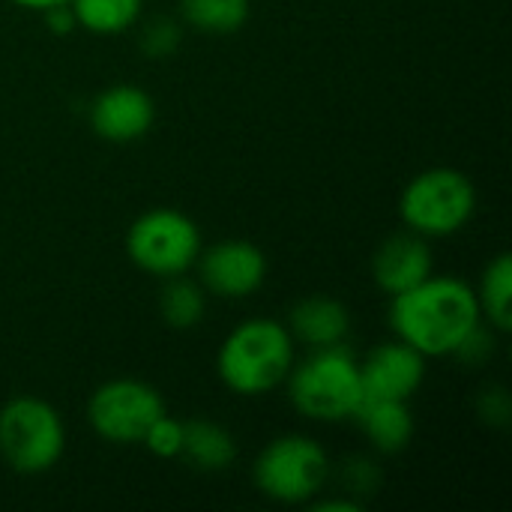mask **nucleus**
I'll return each mask as SVG.
<instances>
[{"mask_svg": "<svg viewBox=\"0 0 512 512\" xmlns=\"http://www.w3.org/2000/svg\"><path fill=\"white\" fill-rule=\"evenodd\" d=\"M390 327L396 339L432 357H456L462 342L480 327L477 291L459 276H426L414 288L390 297Z\"/></svg>", "mask_w": 512, "mask_h": 512, "instance_id": "obj_1", "label": "nucleus"}, {"mask_svg": "<svg viewBox=\"0 0 512 512\" xmlns=\"http://www.w3.org/2000/svg\"><path fill=\"white\" fill-rule=\"evenodd\" d=\"M294 363L297 342L288 327L273 318H249L219 345L216 375L237 396H267L285 384Z\"/></svg>", "mask_w": 512, "mask_h": 512, "instance_id": "obj_2", "label": "nucleus"}, {"mask_svg": "<svg viewBox=\"0 0 512 512\" xmlns=\"http://www.w3.org/2000/svg\"><path fill=\"white\" fill-rule=\"evenodd\" d=\"M291 405L318 423H342L351 420L363 402L360 360L345 348H315L306 360L294 363L285 378Z\"/></svg>", "mask_w": 512, "mask_h": 512, "instance_id": "obj_3", "label": "nucleus"}, {"mask_svg": "<svg viewBox=\"0 0 512 512\" xmlns=\"http://www.w3.org/2000/svg\"><path fill=\"white\" fill-rule=\"evenodd\" d=\"M477 213V186L459 168H426L399 195V216L408 231L432 240L459 234Z\"/></svg>", "mask_w": 512, "mask_h": 512, "instance_id": "obj_4", "label": "nucleus"}, {"mask_svg": "<svg viewBox=\"0 0 512 512\" xmlns=\"http://www.w3.org/2000/svg\"><path fill=\"white\" fill-rule=\"evenodd\" d=\"M66 453L60 411L39 396H15L0 408V459L24 477L48 474Z\"/></svg>", "mask_w": 512, "mask_h": 512, "instance_id": "obj_5", "label": "nucleus"}, {"mask_svg": "<svg viewBox=\"0 0 512 512\" xmlns=\"http://www.w3.org/2000/svg\"><path fill=\"white\" fill-rule=\"evenodd\" d=\"M201 249L204 240L198 222L174 207H153L141 213L126 231L129 261L156 279L186 276L195 270Z\"/></svg>", "mask_w": 512, "mask_h": 512, "instance_id": "obj_6", "label": "nucleus"}, {"mask_svg": "<svg viewBox=\"0 0 512 512\" xmlns=\"http://www.w3.org/2000/svg\"><path fill=\"white\" fill-rule=\"evenodd\" d=\"M252 480L276 504H309L330 480V459L315 438L282 435L258 453Z\"/></svg>", "mask_w": 512, "mask_h": 512, "instance_id": "obj_7", "label": "nucleus"}, {"mask_svg": "<svg viewBox=\"0 0 512 512\" xmlns=\"http://www.w3.org/2000/svg\"><path fill=\"white\" fill-rule=\"evenodd\" d=\"M165 414L159 390L138 378H111L99 384L87 399L90 429L117 447L141 444L147 429Z\"/></svg>", "mask_w": 512, "mask_h": 512, "instance_id": "obj_8", "label": "nucleus"}, {"mask_svg": "<svg viewBox=\"0 0 512 512\" xmlns=\"http://www.w3.org/2000/svg\"><path fill=\"white\" fill-rule=\"evenodd\" d=\"M195 270L207 294L243 300L267 282V255L249 240H222L201 249Z\"/></svg>", "mask_w": 512, "mask_h": 512, "instance_id": "obj_9", "label": "nucleus"}, {"mask_svg": "<svg viewBox=\"0 0 512 512\" xmlns=\"http://www.w3.org/2000/svg\"><path fill=\"white\" fill-rule=\"evenodd\" d=\"M156 102L144 87L114 84L90 102V129L111 144H129L153 129Z\"/></svg>", "mask_w": 512, "mask_h": 512, "instance_id": "obj_10", "label": "nucleus"}, {"mask_svg": "<svg viewBox=\"0 0 512 512\" xmlns=\"http://www.w3.org/2000/svg\"><path fill=\"white\" fill-rule=\"evenodd\" d=\"M360 381L366 399L411 402L426 381V357L402 339L384 342L360 363Z\"/></svg>", "mask_w": 512, "mask_h": 512, "instance_id": "obj_11", "label": "nucleus"}, {"mask_svg": "<svg viewBox=\"0 0 512 512\" xmlns=\"http://www.w3.org/2000/svg\"><path fill=\"white\" fill-rule=\"evenodd\" d=\"M432 273H435V255H432L429 240L408 228L387 237L372 258L375 285L390 297L414 288L417 282H423Z\"/></svg>", "mask_w": 512, "mask_h": 512, "instance_id": "obj_12", "label": "nucleus"}, {"mask_svg": "<svg viewBox=\"0 0 512 512\" xmlns=\"http://www.w3.org/2000/svg\"><path fill=\"white\" fill-rule=\"evenodd\" d=\"M285 327L294 336V342L306 345L309 351L333 348V345H342L348 339V333H351V312L336 297L312 294V297H303L300 303L291 306Z\"/></svg>", "mask_w": 512, "mask_h": 512, "instance_id": "obj_13", "label": "nucleus"}, {"mask_svg": "<svg viewBox=\"0 0 512 512\" xmlns=\"http://www.w3.org/2000/svg\"><path fill=\"white\" fill-rule=\"evenodd\" d=\"M351 420L363 429L369 444L387 456L402 453L414 441V429H417L411 405L402 399H366L363 396Z\"/></svg>", "mask_w": 512, "mask_h": 512, "instance_id": "obj_14", "label": "nucleus"}, {"mask_svg": "<svg viewBox=\"0 0 512 512\" xmlns=\"http://www.w3.org/2000/svg\"><path fill=\"white\" fill-rule=\"evenodd\" d=\"M180 459H186L195 471L219 474L234 465L237 441L225 426H219L213 420H189V423H183Z\"/></svg>", "mask_w": 512, "mask_h": 512, "instance_id": "obj_15", "label": "nucleus"}, {"mask_svg": "<svg viewBox=\"0 0 512 512\" xmlns=\"http://www.w3.org/2000/svg\"><path fill=\"white\" fill-rule=\"evenodd\" d=\"M474 291H477L483 321L492 330L507 333L512 327V258L507 252H501L498 258L486 264L480 288Z\"/></svg>", "mask_w": 512, "mask_h": 512, "instance_id": "obj_16", "label": "nucleus"}, {"mask_svg": "<svg viewBox=\"0 0 512 512\" xmlns=\"http://www.w3.org/2000/svg\"><path fill=\"white\" fill-rule=\"evenodd\" d=\"M69 9L81 30L93 36H117L135 27L144 0H69Z\"/></svg>", "mask_w": 512, "mask_h": 512, "instance_id": "obj_17", "label": "nucleus"}, {"mask_svg": "<svg viewBox=\"0 0 512 512\" xmlns=\"http://www.w3.org/2000/svg\"><path fill=\"white\" fill-rule=\"evenodd\" d=\"M249 0H180V18L201 33L231 36L249 21Z\"/></svg>", "mask_w": 512, "mask_h": 512, "instance_id": "obj_18", "label": "nucleus"}, {"mask_svg": "<svg viewBox=\"0 0 512 512\" xmlns=\"http://www.w3.org/2000/svg\"><path fill=\"white\" fill-rule=\"evenodd\" d=\"M159 309H162V318L168 327L192 330L201 324V318L207 312V291L201 288L198 279H186V276L165 279Z\"/></svg>", "mask_w": 512, "mask_h": 512, "instance_id": "obj_19", "label": "nucleus"}, {"mask_svg": "<svg viewBox=\"0 0 512 512\" xmlns=\"http://www.w3.org/2000/svg\"><path fill=\"white\" fill-rule=\"evenodd\" d=\"M141 447H147V453H153L156 459H177L183 450V420L168 417V411L147 429V435L141 438Z\"/></svg>", "mask_w": 512, "mask_h": 512, "instance_id": "obj_20", "label": "nucleus"}, {"mask_svg": "<svg viewBox=\"0 0 512 512\" xmlns=\"http://www.w3.org/2000/svg\"><path fill=\"white\" fill-rule=\"evenodd\" d=\"M177 45H180V27H177V21H171V18H156V21H150V24L144 27V33H141V48H144L147 57L162 60V57L174 54Z\"/></svg>", "mask_w": 512, "mask_h": 512, "instance_id": "obj_21", "label": "nucleus"}, {"mask_svg": "<svg viewBox=\"0 0 512 512\" xmlns=\"http://www.w3.org/2000/svg\"><path fill=\"white\" fill-rule=\"evenodd\" d=\"M42 15H45L48 30H51V33H57V36H69L72 30H78V21H75V15H72L69 3L51 6V9H45Z\"/></svg>", "mask_w": 512, "mask_h": 512, "instance_id": "obj_22", "label": "nucleus"}, {"mask_svg": "<svg viewBox=\"0 0 512 512\" xmlns=\"http://www.w3.org/2000/svg\"><path fill=\"white\" fill-rule=\"evenodd\" d=\"M315 510L327 512V510H339V512H357L360 504L357 501H348V498H339V501H315Z\"/></svg>", "mask_w": 512, "mask_h": 512, "instance_id": "obj_23", "label": "nucleus"}, {"mask_svg": "<svg viewBox=\"0 0 512 512\" xmlns=\"http://www.w3.org/2000/svg\"><path fill=\"white\" fill-rule=\"evenodd\" d=\"M9 3H15V6H21V9H36V12H45V9H51V6H60V3H69V0H9Z\"/></svg>", "mask_w": 512, "mask_h": 512, "instance_id": "obj_24", "label": "nucleus"}]
</instances>
